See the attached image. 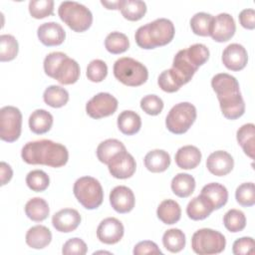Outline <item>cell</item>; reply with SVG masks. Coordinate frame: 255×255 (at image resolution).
I'll use <instances>...</instances> for the list:
<instances>
[{
	"label": "cell",
	"instance_id": "cell-1",
	"mask_svg": "<svg viewBox=\"0 0 255 255\" xmlns=\"http://www.w3.org/2000/svg\"><path fill=\"white\" fill-rule=\"evenodd\" d=\"M22 159L28 164H42L51 167L64 166L69 159L65 145L50 139L27 142L21 150Z\"/></svg>",
	"mask_w": 255,
	"mask_h": 255
},
{
	"label": "cell",
	"instance_id": "cell-2",
	"mask_svg": "<svg viewBox=\"0 0 255 255\" xmlns=\"http://www.w3.org/2000/svg\"><path fill=\"white\" fill-rule=\"evenodd\" d=\"M174 33V25L169 19L158 18L140 26L134 34V39L141 49L151 50L170 43Z\"/></svg>",
	"mask_w": 255,
	"mask_h": 255
},
{
	"label": "cell",
	"instance_id": "cell-3",
	"mask_svg": "<svg viewBox=\"0 0 255 255\" xmlns=\"http://www.w3.org/2000/svg\"><path fill=\"white\" fill-rule=\"evenodd\" d=\"M60 19L73 31H87L93 23V14L89 8L76 1H64L58 8Z\"/></svg>",
	"mask_w": 255,
	"mask_h": 255
},
{
	"label": "cell",
	"instance_id": "cell-4",
	"mask_svg": "<svg viewBox=\"0 0 255 255\" xmlns=\"http://www.w3.org/2000/svg\"><path fill=\"white\" fill-rule=\"evenodd\" d=\"M114 75L126 86L138 87L147 81L148 71L140 62L129 57H123L115 62Z\"/></svg>",
	"mask_w": 255,
	"mask_h": 255
},
{
	"label": "cell",
	"instance_id": "cell-5",
	"mask_svg": "<svg viewBox=\"0 0 255 255\" xmlns=\"http://www.w3.org/2000/svg\"><path fill=\"white\" fill-rule=\"evenodd\" d=\"M73 192L77 200L86 209H97L104 200L103 187L98 179L92 176L78 178L73 187Z\"/></svg>",
	"mask_w": 255,
	"mask_h": 255
},
{
	"label": "cell",
	"instance_id": "cell-6",
	"mask_svg": "<svg viewBox=\"0 0 255 255\" xmlns=\"http://www.w3.org/2000/svg\"><path fill=\"white\" fill-rule=\"evenodd\" d=\"M226 246V239L222 233L211 228H201L195 231L191 238V248L199 255L221 253Z\"/></svg>",
	"mask_w": 255,
	"mask_h": 255
},
{
	"label": "cell",
	"instance_id": "cell-7",
	"mask_svg": "<svg viewBox=\"0 0 255 255\" xmlns=\"http://www.w3.org/2000/svg\"><path fill=\"white\" fill-rule=\"evenodd\" d=\"M196 120V108L188 103L182 102L173 106L165 119L166 128L175 134L186 132Z\"/></svg>",
	"mask_w": 255,
	"mask_h": 255
},
{
	"label": "cell",
	"instance_id": "cell-8",
	"mask_svg": "<svg viewBox=\"0 0 255 255\" xmlns=\"http://www.w3.org/2000/svg\"><path fill=\"white\" fill-rule=\"evenodd\" d=\"M22 129V114L13 106H5L0 110V137L7 142L17 140Z\"/></svg>",
	"mask_w": 255,
	"mask_h": 255
},
{
	"label": "cell",
	"instance_id": "cell-9",
	"mask_svg": "<svg viewBox=\"0 0 255 255\" xmlns=\"http://www.w3.org/2000/svg\"><path fill=\"white\" fill-rule=\"evenodd\" d=\"M118 100L110 93L95 95L86 105L87 114L95 120L106 118L115 114L118 109Z\"/></svg>",
	"mask_w": 255,
	"mask_h": 255
},
{
	"label": "cell",
	"instance_id": "cell-10",
	"mask_svg": "<svg viewBox=\"0 0 255 255\" xmlns=\"http://www.w3.org/2000/svg\"><path fill=\"white\" fill-rule=\"evenodd\" d=\"M111 175L119 179H127L133 175L136 168L135 159L127 150L115 155L108 163Z\"/></svg>",
	"mask_w": 255,
	"mask_h": 255
},
{
	"label": "cell",
	"instance_id": "cell-11",
	"mask_svg": "<svg viewBox=\"0 0 255 255\" xmlns=\"http://www.w3.org/2000/svg\"><path fill=\"white\" fill-rule=\"evenodd\" d=\"M235 31V21L228 13H220L213 18L210 36L215 42L223 43L229 41L234 36Z\"/></svg>",
	"mask_w": 255,
	"mask_h": 255
},
{
	"label": "cell",
	"instance_id": "cell-12",
	"mask_svg": "<svg viewBox=\"0 0 255 255\" xmlns=\"http://www.w3.org/2000/svg\"><path fill=\"white\" fill-rule=\"evenodd\" d=\"M125 228L123 223L115 218L108 217L102 220L97 228L98 239L105 244H116L124 236Z\"/></svg>",
	"mask_w": 255,
	"mask_h": 255
},
{
	"label": "cell",
	"instance_id": "cell-13",
	"mask_svg": "<svg viewBox=\"0 0 255 255\" xmlns=\"http://www.w3.org/2000/svg\"><path fill=\"white\" fill-rule=\"evenodd\" d=\"M222 63L230 71H240L244 69L248 62V54L246 49L238 44L228 45L222 53Z\"/></svg>",
	"mask_w": 255,
	"mask_h": 255
},
{
	"label": "cell",
	"instance_id": "cell-14",
	"mask_svg": "<svg viewBox=\"0 0 255 255\" xmlns=\"http://www.w3.org/2000/svg\"><path fill=\"white\" fill-rule=\"evenodd\" d=\"M110 203L118 213H128L134 207V194L128 186L118 185L110 192Z\"/></svg>",
	"mask_w": 255,
	"mask_h": 255
},
{
	"label": "cell",
	"instance_id": "cell-15",
	"mask_svg": "<svg viewBox=\"0 0 255 255\" xmlns=\"http://www.w3.org/2000/svg\"><path fill=\"white\" fill-rule=\"evenodd\" d=\"M234 166V159L225 150H216L210 153L206 159V167L210 173L216 176L227 175Z\"/></svg>",
	"mask_w": 255,
	"mask_h": 255
},
{
	"label": "cell",
	"instance_id": "cell-16",
	"mask_svg": "<svg viewBox=\"0 0 255 255\" xmlns=\"http://www.w3.org/2000/svg\"><path fill=\"white\" fill-rule=\"evenodd\" d=\"M82 217L78 210L73 208H64L56 212L52 217L54 228L63 233H69L78 228Z\"/></svg>",
	"mask_w": 255,
	"mask_h": 255
},
{
	"label": "cell",
	"instance_id": "cell-17",
	"mask_svg": "<svg viewBox=\"0 0 255 255\" xmlns=\"http://www.w3.org/2000/svg\"><path fill=\"white\" fill-rule=\"evenodd\" d=\"M37 36L43 45L53 47L59 46L65 41L66 32L59 23L47 22L38 27Z\"/></svg>",
	"mask_w": 255,
	"mask_h": 255
},
{
	"label": "cell",
	"instance_id": "cell-18",
	"mask_svg": "<svg viewBox=\"0 0 255 255\" xmlns=\"http://www.w3.org/2000/svg\"><path fill=\"white\" fill-rule=\"evenodd\" d=\"M211 87L216 93L217 99L228 97L235 94H240L239 83L235 77L227 73L216 74L211 79Z\"/></svg>",
	"mask_w": 255,
	"mask_h": 255
},
{
	"label": "cell",
	"instance_id": "cell-19",
	"mask_svg": "<svg viewBox=\"0 0 255 255\" xmlns=\"http://www.w3.org/2000/svg\"><path fill=\"white\" fill-rule=\"evenodd\" d=\"M80 66L77 61L66 57L57 67L54 78L62 85L75 84L80 77Z\"/></svg>",
	"mask_w": 255,
	"mask_h": 255
},
{
	"label": "cell",
	"instance_id": "cell-20",
	"mask_svg": "<svg viewBox=\"0 0 255 255\" xmlns=\"http://www.w3.org/2000/svg\"><path fill=\"white\" fill-rule=\"evenodd\" d=\"M171 69L177 75L182 84L185 85L192 79L198 68L190 62L186 55V50L182 49L178 51L174 56Z\"/></svg>",
	"mask_w": 255,
	"mask_h": 255
},
{
	"label": "cell",
	"instance_id": "cell-21",
	"mask_svg": "<svg viewBox=\"0 0 255 255\" xmlns=\"http://www.w3.org/2000/svg\"><path fill=\"white\" fill-rule=\"evenodd\" d=\"M222 115L228 120H236L245 113V103L240 94L218 99Z\"/></svg>",
	"mask_w": 255,
	"mask_h": 255
},
{
	"label": "cell",
	"instance_id": "cell-22",
	"mask_svg": "<svg viewBox=\"0 0 255 255\" xmlns=\"http://www.w3.org/2000/svg\"><path fill=\"white\" fill-rule=\"evenodd\" d=\"M200 194L209 201L214 210L223 207L228 200L227 188L217 182H211L204 185Z\"/></svg>",
	"mask_w": 255,
	"mask_h": 255
},
{
	"label": "cell",
	"instance_id": "cell-23",
	"mask_svg": "<svg viewBox=\"0 0 255 255\" xmlns=\"http://www.w3.org/2000/svg\"><path fill=\"white\" fill-rule=\"evenodd\" d=\"M201 151L194 145H184L175 153V163L182 169L195 168L201 161Z\"/></svg>",
	"mask_w": 255,
	"mask_h": 255
},
{
	"label": "cell",
	"instance_id": "cell-24",
	"mask_svg": "<svg viewBox=\"0 0 255 255\" xmlns=\"http://www.w3.org/2000/svg\"><path fill=\"white\" fill-rule=\"evenodd\" d=\"M26 243L34 249H43L52 241L50 229L44 225H35L29 228L25 236Z\"/></svg>",
	"mask_w": 255,
	"mask_h": 255
},
{
	"label": "cell",
	"instance_id": "cell-25",
	"mask_svg": "<svg viewBox=\"0 0 255 255\" xmlns=\"http://www.w3.org/2000/svg\"><path fill=\"white\" fill-rule=\"evenodd\" d=\"M143 162L147 170L154 173L163 172L170 165V155L163 149H153L145 154Z\"/></svg>",
	"mask_w": 255,
	"mask_h": 255
},
{
	"label": "cell",
	"instance_id": "cell-26",
	"mask_svg": "<svg viewBox=\"0 0 255 255\" xmlns=\"http://www.w3.org/2000/svg\"><path fill=\"white\" fill-rule=\"evenodd\" d=\"M53 116L46 110H35L29 117V128L36 134H43L49 131L53 126Z\"/></svg>",
	"mask_w": 255,
	"mask_h": 255
},
{
	"label": "cell",
	"instance_id": "cell-27",
	"mask_svg": "<svg viewBox=\"0 0 255 255\" xmlns=\"http://www.w3.org/2000/svg\"><path fill=\"white\" fill-rule=\"evenodd\" d=\"M212 205L201 194L192 198L186 206V214L192 220H203L213 211Z\"/></svg>",
	"mask_w": 255,
	"mask_h": 255
},
{
	"label": "cell",
	"instance_id": "cell-28",
	"mask_svg": "<svg viewBox=\"0 0 255 255\" xmlns=\"http://www.w3.org/2000/svg\"><path fill=\"white\" fill-rule=\"evenodd\" d=\"M156 215L162 223L168 225L174 224L181 217L180 205L172 199H165L159 203L156 209Z\"/></svg>",
	"mask_w": 255,
	"mask_h": 255
},
{
	"label": "cell",
	"instance_id": "cell-29",
	"mask_svg": "<svg viewBox=\"0 0 255 255\" xmlns=\"http://www.w3.org/2000/svg\"><path fill=\"white\" fill-rule=\"evenodd\" d=\"M236 138L244 153L253 159L255 151V126L251 123L243 125L238 128Z\"/></svg>",
	"mask_w": 255,
	"mask_h": 255
},
{
	"label": "cell",
	"instance_id": "cell-30",
	"mask_svg": "<svg viewBox=\"0 0 255 255\" xmlns=\"http://www.w3.org/2000/svg\"><path fill=\"white\" fill-rule=\"evenodd\" d=\"M126 146L125 144L116 138H108L104 141H102L98 147H97V156L98 159L102 162L108 165V163L111 161V159L117 155L118 153L125 151Z\"/></svg>",
	"mask_w": 255,
	"mask_h": 255
},
{
	"label": "cell",
	"instance_id": "cell-31",
	"mask_svg": "<svg viewBox=\"0 0 255 255\" xmlns=\"http://www.w3.org/2000/svg\"><path fill=\"white\" fill-rule=\"evenodd\" d=\"M172 192L181 198L190 196L195 189V179L188 173H177L171 180Z\"/></svg>",
	"mask_w": 255,
	"mask_h": 255
},
{
	"label": "cell",
	"instance_id": "cell-32",
	"mask_svg": "<svg viewBox=\"0 0 255 255\" xmlns=\"http://www.w3.org/2000/svg\"><path fill=\"white\" fill-rule=\"evenodd\" d=\"M118 128L127 135H132L139 131L141 128V119L133 111H124L118 117Z\"/></svg>",
	"mask_w": 255,
	"mask_h": 255
},
{
	"label": "cell",
	"instance_id": "cell-33",
	"mask_svg": "<svg viewBox=\"0 0 255 255\" xmlns=\"http://www.w3.org/2000/svg\"><path fill=\"white\" fill-rule=\"evenodd\" d=\"M25 213L32 221L41 222L48 217L50 208L45 199L41 197H33L27 201L25 205Z\"/></svg>",
	"mask_w": 255,
	"mask_h": 255
},
{
	"label": "cell",
	"instance_id": "cell-34",
	"mask_svg": "<svg viewBox=\"0 0 255 255\" xmlns=\"http://www.w3.org/2000/svg\"><path fill=\"white\" fill-rule=\"evenodd\" d=\"M120 10L128 21H138L146 13V4L140 0H121Z\"/></svg>",
	"mask_w": 255,
	"mask_h": 255
},
{
	"label": "cell",
	"instance_id": "cell-35",
	"mask_svg": "<svg viewBox=\"0 0 255 255\" xmlns=\"http://www.w3.org/2000/svg\"><path fill=\"white\" fill-rule=\"evenodd\" d=\"M43 100L48 106L52 108H62L69 101V93L66 89L60 86L52 85L46 88V90L44 91Z\"/></svg>",
	"mask_w": 255,
	"mask_h": 255
},
{
	"label": "cell",
	"instance_id": "cell-36",
	"mask_svg": "<svg viewBox=\"0 0 255 255\" xmlns=\"http://www.w3.org/2000/svg\"><path fill=\"white\" fill-rule=\"evenodd\" d=\"M185 235L178 228L168 229L162 235V244L171 253L180 252L185 247Z\"/></svg>",
	"mask_w": 255,
	"mask_h": 255
},
{
	"label": "cell",
	"instance_id": "cell-37",
	"mask_svg": "<svg viewBox=\"0 0 255 255\" xmlns=\"http://www.w3.org/2000/svg\"><path fill=\"white\" fill-rule=\"evenodd\" d=\"M213 16L205 12H198L190 19V27L195 35L206 37L210 36Z\"/></svg>",
	"mask_w": 255,
	"mask_h": 255
},
{
	"label": "cell",
	"instance_id": "cell-38",
	"mask_svg": "<svg viewBox=\"0 0 255 255\" xmlns=\"http://www.w3.org/2000/svg\"><path fill=\"white\" fill-rule=\"evenodd\" d=\"M105 47L111 54H122L129 48V41L126 34L115 31L106 37Z\"/></svg>",
	"mask_w": 255,
	"mask_h": 255
},
{
	"label": "cell",
	"instance_id": "cell-39",
	"mask_svg": "<svg viewBox=\"0 0 255 255\" xmlns=\"http://www.w3.org/2000/svg\"><path fill=\"white\" fill-rule=\"evenodd\" d=\"M19 51V45L16 38L9 34L0 36V61L9 62L16 58Z\"/></svg>",
	"mask_w": 255,
	"mask_h": 255
},
{
	"label": "cell",
	"instance_id": "cell-40",
	"mask_svg": "<svg viewBox=\"0 0 255 255\" xmlns=\"http://www.w3.org/2000/svg\"><path fill=\"white\" fill-rule=\"evenodd\" d=\"M223 223L228 231L232 233L240 232L246 226V217L241 210L230 209L224 214Z\"/></svg>",
	"mask_w": 255,
	"mask_h": 255
},
{
	"label": "cell",
	"instance_id": "cell-41",
	"mask_svg": "<svg viewBox=\"0 0 255 255\" xmlns=\"http://www.w3.org/2000/svg\"><path fill=\"white\" fill-rule=\"evenodd\" d=\"M26 183L32 191L42 192L48 188L50 178L45 171L41 169H34L27 174Z\"/></svg>",
	"mask_w": 255,
	"mask_h": 255
},
{
	"label": "cell",
	"instance_id": "cell-42",
	"mask_svg": "<svg viewBox=\"0 0 255 255\" xmlns=\"http://www.w3.org/2000/svg\"><path fill=\"white\" fill-rule=\"evenodd\" d=\"M157 84L159 88L166 93H174L183 86L182 82L179 80L177 75L172 69L164 70L160 73L157 79Z\"/></svg>",
	"mask_w": 255,
	"mask_h": 255
},
{
	"label": "cell",
	"instance_id": "cell-43",
	"mask_svg": "<svg viewBox=\"0 0 255 255\" xmlns=\"http://www.w3.org/2000/svg\"><path fill=\"white\" fill-rule=\"evenodd\" d=\"M236 201L244 207H250L255 204V186L253 182H244L240 184L235 191Z\"/></svg>",
	"mask_w": 255,
	"mask_h": 255
},
{
	"label": "cell",
	"instance_id": "cell-44",
	"mask_svg": "<svg viewBox=\"0 0 255 255\" xmlns=\"http://www.w3.org/2000/svg\"><path fill=\"white\" fill-rule=\"evenodd\" d=\"M30 15L35 19H43L54 13L53 0H33L29 2Z\"/></svg>",
	"mask_w": 255,
	"mask_h": 255
},
{
	"label": "cell",
	"instance_id": "cell-45",
	"mask_svg": "<svg viewBox=\"0 0 255 255\" xmlns=\"http://www.w3.org/2000/svg\"><path fill=\"white\" fill-rule=\"evenodd\" d=\"M185 50L188 59L197 68L205 64L209 59V50L204 44H193Z\"/></svg>",
	"mask_w": 255,
	"mask_h": 255
},
{
	"label": "cell",
	"instance_id": "cell-46",
	"mask_svg": "<svg viewBox=\"0 0 255 255\" xmlns=\"http://www.w3.org/2000/svg\"><path fill=\"white\" fill-rule=\"evenodd\" d=\"M86 75L91 82L100 83L104 81L108 75V66L103 60L95 59L89 63Z\"/></svg>",
	"mask_w": 255,
	"mask_h": 255
},
{
	"label": "cell",
	"instance_id": "cell-47",
	"mask_svg": "<svg viewBox=\"0 0 255 255\" xmlns=\"http://www.w3.org/2000/svg\"><path fill=\"white\" fill-rule=\"evenodd\" d=\"M140 108L149 116H157L163 109V102L156 95H146L140 100Z\"/></svg>",
	"mask_w": 255,
	"mask_h": 255
},
{
	"label": "cell",
	"instance_id": "cell-48",
	"mask_svg": "<svg viewBox=\"0 0 255 255\" xmlns=\"http://www.w3.org/2000/svg\"><path fill=\"white\" fill-rule=\"evenodd\" d=\"M88 252L87 244L81 238L75 237L66 241L62 248L64 255H85Z\"/></svg>",
	"mask_w": 255,
	"mask_h": 255
},
{
	"label": "cell",
	"instance_id": "cell-49",
	"mask_svg": "<svg viewBox=\"0 0 255 255\" xmlns=\"http://www.w3.org/2000/svg\"><path fill=\"white\" fill-rule=\"evenodd\" d=\"M66 57L68 56L63 52H52L48 54L45 57L44 63H43L45 74L50 78H54L57 67Z\"/></svg>",
	"mask_w": 255,
	"mask_h": 255
},
{
	"label": "cell",
	"instance_id": "cell-50",
	"mask_svg": "<svg viewBox=\"0 0 255 255\" xmlns=\"http://www.w3.org/2000/svg\"><path fill=\"white\" fill-rule=\"evenodd\" d=\"M232 252L235 255H246L254 253V239L252 237H241L234 241Z\"/></svg>",
	"mask_w": 255,
	"mask_h": 255
},
{
	"label": "cell",
	"instance_id": "cell-51",
	"mask_svg": "<svg viewBox=\"0 0 255 255\" xmlns=\"http://www.w3.org/2000/svg\"><path fill=\"white\" fill-rule=\"evenodd\" d=\"M132 253L134 255H146V254H152V255L160 254V255H162V252L158 248L157 244L154 243L153 241H149V240H144V241L138 242L134 246Z\"/></svg>",
	"mask_w": 255,
	"mask_h": 255
},
{
	"label": "cell",
	"instance_id": "cell-52",
	"mask_svg": "<svg viewBox=\"0 0 255 255\" xmlns=\"http://www.w3.org/2000/svg\"><path fill=\"white\" fill-rule=\"evenodd\" d=\"M239 22L241 26L248 30H253L255 28V11L252 8L243 9L239 13Z\"/></svg>",
	"mask_w": 255,
	"mask_h": 255
},
{
	"label": "cell",
	"instance_id": "cell-53",
	"mask_svg": "<svg viewBox=\"0 0 255 255\" xmlns=\"http://www.w3.org/2000/svg\"><path fill=\"white\" fill-rule=\"evenodd\" d=\"M0 172H1V185H5L11 180L13 176V170L8 163H6L5 161H1Z\"/></svg>",
	"mask_w": 255,
	"mask_h": 255
},
{
	"label": "cell",
	"instance_id": "cell-54",
	"mask_svg": "<svg viewBox=\"0 0 255 255\" xmlns=\"http://www.w3.org/2000/svg\"><path fill=\"white\" fill-rule=\"evenodd\" d=\"M101 4L110 10H120L121 0L118 1H101Z\"/></svg>",
	"mask_w": 255,
	"mask_h": 255
}]
</instances>
